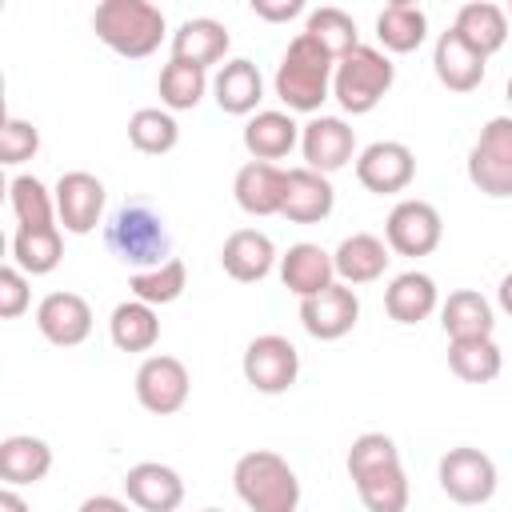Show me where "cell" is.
<instances>
[{
  "label": "cell",
  "mask_w": 512,
  "mask_h": 512,
  "mask_svg": "<svg viewBox=\"0 0 512 512\" xmlns=\"http://www.w3.org/2000/svg\"><path fill=\"white\" fill-rule=\"evenodd\" d=\"M440 328L448 340H484L492 336L496 316H492V304L476 288H456L440 304Z\"/></svg>",
  "instance_id": "30"
},
{
  "label": "cell",
  "mask_w": 512,
  "mask_h": 512,
  "mask_svg": "<svg viewBox=\"0 0 512 512\" xmlns=\"http://www.w3.org/2000/svg\"><path fill=\"white\" fill-rule=\"evenodd\" d=\"M92 32L116 56L144 60L164 44L168 20L152 0H104L92 12Z\"/></svg>",
  "instance_id": "2"
},
{
  "label": "cell",
  "mask_w": 512,
  "mask_h": 512,
  "mask_svg": "<svg viewBox=\"0 0 512 512\" xmlns=\"http://www.w3.org/2000/svg\"><path fill=\"white\" fill-rule=\"evenodd\" d=\"M496 300H500V308L512 316V272L500 280V288H496Z\"/></svg>",
  "instance_id": "46"
},
{
  "label": "cell",
  "mask_w": 512,
  "mask_h": 512,
  "mask_svg": "<svg viewBox=\"0 0 512 512\" xmlns=\"http://www.w3.org/2000/svg\"><path fill=\"white\" fill-rule=\"evenodd\" d=\"M436 308H440V288H436V280L428 272L408 268V272L392 276V284L384 288V312L396 324H420Z\"/></svg>",
  "instance_id": "26"
},
{
  "label": "cell",
  "mask_w": 512,
  "mask_h": 512,
  "mask_svg": "<svg viewBox=\"0 0 512 512\" xmlns=\"http://www.w3.org/2000/svg\"><path fill=\"white\" fill-rule=\"evenodd\" d=\"M376 40L384 52L408 56L428 40V12L412 0H392L376 12Z\"/></svg>",
  "instance_id": "29"
},
{
  "label": "cell",
  "mask_w": 512,
  "mask_h": 512,
  "mask_svg": "<svg viewBox=\"0 0 512 512\" xmlns=\"http://www.w3.org/2000/svg\"><path fill=\"white\" fill-rule=\"evenodd\" d=\"M352 484H356V496H360V504L368 512H404L408 508V496H412L400 460H392L384 468H372V472L356 476Z\"/></svg>",
  "instance_id": "33"
},
{
  "label": "cell",
  "mask_w": 512,
  "mask_h": 512,
  "mask_svg": "<svg viewBox=\"0 0 512 512\" xmlns=\"http://www.w3.org/2000/svg\"><path fill=\"white\" fill-rule=\"evenodd\" d=\"M124 500L140 512H176L184 504V480L160 460H140L124 472Z\"/></svg>",
  "instance_id": "16"
},
{
  "label": "cell",
  "mask_w": 512,
  "mask_h": 512,
  "mask_svg": "<svg viewBox=\"0 0 512 512\" xmlns=\"http://www.w3.org/2000/svg\"><path fill=\"white\" fill-rule=\"evenodd\" d=\"M388 260H392V248H388L380 236H372V232H352V236H344V240L336 244V252H332L336 280L348 284V288L380 280L384 268H388Z\"/></svg>",
  "instance_id": "24"
},
{
  "label": "cell",
  "mask_w": 512,
  "mask_h": 512,
  "mask_svg": "<svg viewBox=\"0 0 512 512\" xmlns=\"http://www.w3.org/2000/svg\"><path fill=\"white\" fill-rule=\"evenodd\" d=\"M332 72H336V60L308 32H296L276 64V76H272V88H276L284 112L320 116V104L332 96Z\"/></svg>",
  "instance_id": "1"
},
{
  "label": "cell",
  "mask_w": 512,
  "mask_h": 512,
  "mask_svg": "<svg viewBox=\"0 0 512 512\" xmlns=\"http://www.w3.org/2000/svg\"><path fill=\"white\" fill-rule=\"evenodd\" d=\"M392 80H396V64L388 60V52L376 44H356L348 56L336 60L332 96L348 116H364L388 96Z\"/></svg>",
  "instance_id": "4"
},
{
  "label": "cell",
  "mask_w": 512,
  "mask_h": 512,
  "mask_svg": "<svg viewBox=\"0 0 512 512\" xmlns=\"http://www.w3.org/2000/svg\"><path fill=\"white\" fill-rule=\"evenodd\" d=\"M212 100L220 104V112L228 116H256L260 112V100H264V76L252 60L236 56V60H224L212 76Z\"/></svg>",
  "instance_id": "20"
},
{
  "label": "cell",
  "mask_w": 512,
  "mask_h": 512,
  "mask_svg": "<svg viewBox=\"0 0 512 512\" xmlns=\"http://www.w3.org/2000/svg\"><path fill=\"white\" fill-rule=\"evenodd\" d=\"M508 104H512V76H508Z\"/></svg>",
  "instance_id": "48"
},
{
  "label": "cell",
  "mask_w": 512,
  "mask_h": 512,
  "mask_svg": "<svg viewBox=\"0 0 512 512\" xmlns=\"http://www.w3.org/2000/svg\"><path fill=\"white\" fill-rule=\"evenodd\" d=\"M36 328L56 348H76L92 336V304L80 292H48L36 304Z\"/></svg>",
  "instance_id": "15"
},
{
  "label": "cell",
  "mask_w": 512,
  "mask_h": 512,
  "mask_svg": "<svg viewBox=\"0 0 512 512\" xmlns=\"http://www.w3.org/2000/svg\"><path fill=\"white\" fill-rule=\"evenodd\" d=\"M336 208V188L324 172L312 168H288V188H284V208L280 216L292 224H320Z\"/></svg>",
  "instance_id": "21"
},
{
  "label": "cell",
  "mask_w": 512,
  "mask_h": 512,
  "mask_svg": "<svg viewBox=\"0 0 512 512\" xmlns=\"http://www.w3.org/2000/svg\"><path fill=\"white\" fill-rule=\"evenodd\" d=\"M240 372L244 380L264 392V396H280L296 384L300 376V352L288 336H276V332H264V336H252L248 348H244V360H240Z\"/></svg>",
  "instance_id": "8"
},
{
  "label": "cell",
  "mask_w": 512,
  "mask_h": 512,
  "mask_svg": "<svg viewBox=\"0 0 512 512\" xmlns=\"http://www.w3.org/2000/svg\"><path fill=\"white\" fill-rule=\"evenodd\" d=\"M184 288H188V268H184L180 256H172V260H164V264H156V268H144V272H132V276H128L132 300H144V304H152V308L180 300Z\"/></svg>",
  "instance_id": "36"
},
{
  "label": "cell",
  "mask_w": 512,
  "mask_h": 512,
  "mask_svg": "<svg viewBox=\"0 0 512 512\" xmlns=\"http://www.w3.org/2000/svg\"><path fill=\"white\" fill-rule=\"evenodd\" d=\"M108 336L120 352H152L160 340V316L144 300H124L108 316Z\"/></svg>",
  "instance_id": "31"
},
{
  "label": "cell",
  "mask_w": 512,
  "mask_h": 512,
  "mask_svg": "<svg viewBox=\"0 0 512 512\" xmlns=\"http://www.w3.org/2000/svg\"><path fill=\"white\" fill-rule=\"evenodd\" d=\"M392 460H400V448L388 432H360L352 440L348 456H344V468H348V480H356V476H364L372 468H384Z\"/></svg>",
  "instance_id": "40"
},
{
  "label": "cell",
  "mask_w": 512,
  "mask_h": 512,
  "mask_svg": "<svg viewBox=\"0 0 512 512\" xmlns=\"http://www.w3.org/2000/svg\"><path fill=\"white\" fill-rule=\"evenodd\" d=\"M32 304V288H28V276L16 268V264H4L0 268V316L4 320H16L24 316Z\"/></svg>",
  "instance_id": "42"
},
{
  "label": "cell",
  "mask_w": 512,
  "mask_h": 512,
  "mask_svg": "<svg viewBox=\"0 0 512 512\" xmlns=\"http://www.w3.org/2000/svg\"><path fill=\"white\" fill-rule=\"evenodd\" d=\"M280 280H284V288H288L296 300H308V296L324 292L328 284H336L332 252H324V248L312 244V240L292 244V248L280 256Z\"/></svg>",
  "instance_id": "22"
},
{
  "label": "cell",
  "mask_w": 512,
  "mask_h": 512,
  "mask_svg": "<svg viewBox=\"0 0 512 512\" xmlns=\"http://www.w3.org/2000/svg\"><path fill=\"white\" fill-rule=\"evenodd\" d=\"M448 368L464 384H488L504 368V352L492 336L484 340H448Z\"/></svg>",
  "instance_id": "34"
},
{
  "label": "cell",
  "mask_w": 512,
  "mask_h": 512,
  "mask_svg": "<svg viewBox=\"0 0 512 512\" xmlns=\"http://www.w3.org/2000/svg\"><path fill=\"white\" fill-rule=\"evenodd\" d=\"M436 480H440V492L460 508H480L496 496V464L488 452L472 444L448 448L436 464Z\"/></svg>",
  "instance_id": "7"
},
{
  "label": "cell",
  "mask_w": 512,
  "mask_h": 512,
  "mask_svg": "<svg viewBox=\"0 0 512 512\" xmlns=\"http://www.w3.org/2000/svg\"><path fill=\"white\" fill-rule=\"evenodd\" d=\"M304 32L332 56V60H340V56H348L356 44H360V32H356V20L344 12V8H332V4H324V8H312L308 12V20H304Z\"/></svg>",
  "instance_id": "39"
},
{
  "label": "cell",
  "mask_w": 512,
  "mask_h": 512,
  "mask_svg": "<svg viewBox=\"0 0 512 512\" xmlns=\"http://www.w3.org/2000/svg\"><path fill=\"white\" fill-rule=\"evenodd\" d=\"M40 152V128L24 116H8L0 128V164H24Z\"/></svg>",
  "instance_id": "41"
},
{
  "label": "cell",
  "mask_w": 512,
  "mask_h": 512,
  "mask_svg": "<svg viewBox=\"0 0 512 512\" xmlns=\"http://www.w3.org/2000/svg\"><path fill=\"white\" fill-rule=\"evenodd\" d=\"M232 488L248 512H296L300 480L292 464L272 448H252L232 468Z\"/></svg>",
  "instance_id": "3"
},
{
  "label": "cell",
  "mask_w": 512,
  "mask_h": 512,
  "mask_svg": "<svg viewBox=\"0 0 512 512\" xmlns=\"http://www.w3.org/2000/svg\"><path fill=\"white\" fill-rule=\"evenodd\" d=\"M104 240L116 252V260L132 264L136 272L172 260V236L164 228V216L152 212L148 204H124V208H116L112 220H108V228H104Z\"/></svg>",
  "instance_id": "5"
},
{
  "label": "cell",
  "mask_w": 512,
  "mask_h": 512,
  "mask_svg": "<svg viewBox=\"0 0 512 512\" xmlns=\"http://www.w3.org/2000/svg\"><path fill=\"white\" fill-rule=\"evenodd\" d=\"M356 320H360V296H356V288H348L340 280L328 284L324 292L300 300V324L312 340H340L356 328Z\"/></svg>",
  "instance_id": "14"
},
{
  "label": "cell",
  "mask_w": 512,
  "mask_h": 512,
  "mask_svg": "<svg viewBox=\"0 0 512 512\" xmlns=\"http://www.w3.org/2000/svg\"><path fill=\"white\" fill-rule=\"evenodd\" d=\"M504 12H508V24H512V0H508V8H504Z\"/></svg>",
  "instance_id": "47"
},
{
  "label": "cell",
  "mask_w": 512,
  "mask_h": 512,
  "mask_svg": "<svg viewBox=\"0 0 512 512\" xmlns=\"http://www.w3.org/2000/svg\"><path fill=\"white\" fill-rule=\"evenodd\" d=\"M252 12L268 24H288L292 16L304 12V0H252Z\"/></svg>",
  "instance_id": "43"
},
{
  "label": "cell",
  "mask_w": 512,
  "mask_h": 512,
  "mask_svg": "<svg viewBox=\"0 0 512 512\" xmlns=\"http://www.w3.org/2000/svg\"><path fill=\"white\" fill-rule=\"evenodd\" d=\"M52 472V448L40 436H4L0 440V480L4 488H20V484H40Z\"/></svg>",
  "instance_id": "28"
},
{
  "label": "cell",
  "mask_w": 512,
  "mask_h": 512,
  "mask_svg": "<svg viewBox=\"0 0 512 512\" xmlns=\"http://www.w3.org/2000/svg\"><path fill=\"white\" fill-rule=\"evenodd\" d=\"M276 264H280V252H276L272 236L260 232V228H236V232L224 240V248H220V268H224L232 280H240V284L264 280Z\"/></svg>",
  "instance_id": "18"
},
{
  "label": "cell",
  "mask_w": 512,
  "mask_h": 512,
  "mask_svg": "<svg viewBox=\"0 0 512 512\" xmlns=\"http://www.w3.org/2000/svg\"><path fill=\"white\" fill-rule=\"evenodd\" d=\"M0 512H32L16 488H0Z\"/></svg>",
  "instance_id": "45"
},
{
  "label": "cell",
  "mask_w": 512,
  "mask_h": 512,
  "mask_svg": "<svg viewBox=\"0 0 512 512\" xmlns=\"http://www.w3.org/2000/svg\"><path fill=\"white\" fill-rule=\"evenodd\" d=\"M156 92H160V104L168 112H192L204 100V92H208V72L204 68H192L184 60H168L160 68Z\"/></svg>",
  "instance_id": "37"
},
{
  "label": "cell",
  "mask_w": 512,
  "mask_h": 512,
  "mask_svg": "<svg viewBox=\"0 0 512 512\" xmlns=\"http://www.w3.org/2000/svg\"><path fill=\"white\" fill-rule=\"evenodd\" d=\"M76 512H132V504L120 500V496H104V492H100V496H88Z\"/></svg>",
  "instance_id": "44"
},
{
  "label": "cell",
  "mask_w": 512,
  "mask_h": 512,
  "mask_svg": "<svg viewBox=\"0 0 512 512\" xmlns=\"http://www.w3.org/2000/svg\"><path fill=\"white\" fill-rule=\"evenodd\" d=\"M356 180L376 196H396L416 180V156L400 140H376L356 156Z\"/></svg>",
  "instance_id": "13"
},
{
  "label": "cell",
  "mask_w": 512,
  "mask_h": 512,
  "mask_svg": "<svg viewBox=\"0 0 512 512\" xmlns=\"http://www.w3.org/2000/svg\"><path fill=\"white\" fill-rule=\"evenodd\" d=\"M228 48H232V36L212 16H192L172 32V60H184V64L204 68V72L212 64H220L228 56Z\"/></svg>",
  "instance_id": "25"
},
{
  "label": "cell",
  "mask_w": 512,
  "mask_h": 512,
  "mask_svg": "<svg viewBox=\"0 0 512 512\" xmlns=\"http://www.w3.org/2000/svg\"><path fill=\"white\" fill-rule=\"evenodd\" d=\"M56 196V220L64 224V232L72 236H88L100 216H104V204H108V192H104V180L92 176V172H64L52 188Z\"/></svg>",
  "instance_id": "12"
},
{
  "label": "cell",
  "mask_w": 512,
  "mask_h": 512,
  "mask_svg": "<svg viewBox=\"0 0 512 512\" xmlns=\"http://www.w3.org/2000/svg\"><path fill=\"white\" fill-rule=\"evenodd\" d=\"M8 204H12V216L20 228H52L56 224V196L32 172H20L8 180Z\"/></svg>",
  "instance_id": "35"
},
{
  "label": "cell",
  "mask_w": 512,
  "mask_h": 512,
  "mask_svg": "<svg viewBox=\"0 0 512 512\" xmlns=\"http://www.w3.org/2000/svg\"><path fill=\"white\" fill-rule=\"evenodd\" d=\"M300 152H304V168L312 172H340L348 160H356V128L344 116H312L300 128Z\"/></svg>",
  "instance_id": "11"
},
{
  "label": "cell",
  "mask_w": 512,
  "mask_h": 512,
  "mask_svg": "<svg viewBox=\"0 0 512 512\" xmlns=\"http://www.w3.org/2000/svg\"><path fill=\"white\" fill-rule=\"evenodd\" d=\"M452 32L488 60L492 52H500L508 44V12L492 0H468V4H460Z\"/></svg>",
  "instance_id": "27"
},
{
  "label": "cell",
  "mask_w": 512,
  "mask_h": 512,
  "mask_svg": "<svg viewBox=\"0 0 512 512\" xmlns=\"http://www.w3.org/2000/svg\"><path fill=\"white\" fill-rule=\"evenodd\" d=\"M300 128L304 124H296L292 112H284V108H260L244 124V148H248L252 160L276 164V160H284L300 144Z\"/></svg>",
  "instance_id": "23"
},
{
  "label": "cell",
  "mask_w": 512,
  "mask_h": 512,
  "mask_svg": "<svg viewBox=\"0 0 512 512\" xmlns=\"http://www.w3.org/2000/svg\"><path fill=\"white\" fill-rule=\"evenodd\" d=\"M468 180L492 200L512 196V116H492L468 148Z\"/></svg>",
  "instance_id": "6"
},
{
  "label": "cell",
  "mask_w": 512,
  "mask_h": 512,
  "mask_svg": "<svg viewBox=\"0 0 512 512\" xmlns=\"http://www.w3.org/2000/svg\"><path fill=\"white\" fill-rule=\"evenodd\" d=\"M284 188H288V168L280 164H264V160H248L240 164L236 180H232V196L248 216H280L284 208Z\"/></svg>",
  "instance_id": "17"
},
{
  "label": "cell",
  "mask_w": 512,
  "mask_h": 512,
  "mask_svg": "<svg viewBox=\"0 0 512 512\" xmlns=\"http://www.w3.org/2000/svg\"><path fill=\"white\" fill-rule=\"evenodd\" d=\"M432 72H436V80H440L448 92H476V88L484 84L488 60L448 28V32L436 36V48H432Z\"/></svg>",
  "instance_id": "19"
},
{
  "label": "cell",
  "mask_w": 512,
  "mask_h": 512,
  "mask_svg": "<svg viewBox=\"0 0 512 512\" xmlns=\"http://www.w3.org/2000/svg\"><path fill=\"white\" fill-rule=\"evenodd\" d=\"M128 140L144 156H164L180 144V124L168 108H136L128 116Z\"/></svg>",
  "instance_id": "38"
},
{
  "label": "cell",
  "mask_w": 512,
  "mask_h": 512,
  "mask_svg": "<svg viewBox=\"0 0 512 512\" xmlns=\"http://www.w3.org/2000/svg\"><path fill=\"white\" fill-rule=\"evenodd\" d=\"M188 392H192V376L184 360L168 352H156L136 368V400L152 416H176L188 404Z\"/></svg>",
  "instance_id": "9"
},
{
  "label": "cell",
  "mask_w": 512,
  "mask_h": 512,
  "mask_svg": "<svg viewBox=\"0 0 512 512\" xmlns=\"http://www.w3.org/2000/svg\"><path fill=\"white\" fill-rule=\"evenodd\" d=\"M64 260V236L60 224L52 228H16L12 236V264L24 276H48Z\"/></svg>",
  "instance_id": "32"
},
{
  "label": "cell",
  "mask_w": 512,
  "mask_h": 512,
  "mask_svg": "<svg viewBox=\"0 0 512 512\" xmlns=\"http://www.w3.org/2000/svg\"><path fill=\"white\" fill-rule=\"evenodd\" d=\"M200 512H220V508H200Z\"/></svg>",
  "instance_id": "49"
},
{
  "label": "cell",
  "mask_w": 512,
  "mask_h": 512,
  "mask_svg": "<svg viewBox=\"0 0 512 512\" xmlns=\"http://www.w3.org/2000/svg\"><path fill=\"white\" fill-rule=\"evenodd\" d=\"M440 236H444V220L428 200H400L384 220V244L396 256H412V260L428 256L440 248Z\"/></svg>",
  "instance_id": "10"
}]
</instances>
